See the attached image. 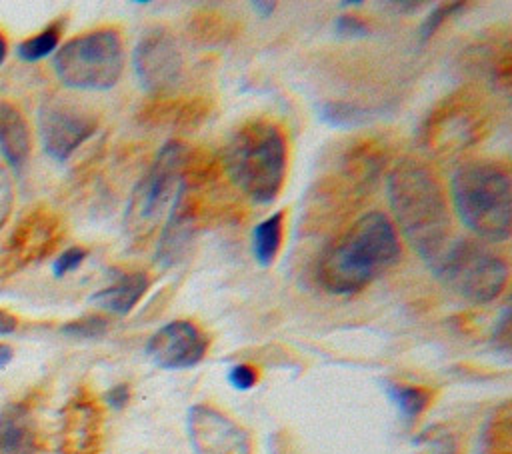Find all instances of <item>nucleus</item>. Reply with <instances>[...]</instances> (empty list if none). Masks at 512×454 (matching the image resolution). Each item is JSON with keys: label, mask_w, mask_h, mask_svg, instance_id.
<instances>
[{"label": "nucleus", "mask_w": 512, "mask_h": 454, "mask_svg": "<svg viewBox=\"0 0 512 454\" xmlns=\"http://www.w3.org/2000/svg\"><path fill=\"white\" fill-rule=\"evenodd\" d=\"M6 54H8V42H6V36L0 32V64L4 62Z\"/></svg>", "instance_id": "39"}, {"label": "nucleus", "mask_w": 512, "mask_h": 454, "mask_svg": "<svg viewBox=\"0 0 512 454\" xmlns=\"http://www.w3.org/2000/svg\"><path fill=\"white\" fill-rule=\"evenodd\" d=\"M18 326V320L14 314L6 312V310H0V336H6V334H12Z\"/></svg>", "instance_id": "35"}, {"label": "nucleus", "mask_w": 512, "mask_h": 454, "mask_svg": "<svg viewBox=\"0 0 512 454\" xmlns=\"http://www.w3.org/2000/svg\"><path fill=\"white\" fill-rule=\"evenodd\" d=\"M452 202L462 224L486 242L512 232V176L500 160L464 162L452 176Z\"/></svg>", "instance_id": "6"}, {"label": "nucleus", "mask_w": 512, "mask_h": 454, "mask_svg": "<svg viewBox=\"0 0 512 454\" xmlns=\"http://www.w3.org/2000/svg\"><path fill=\"white\" fill-rule=\"evenodd\" d=\"M494 124V108L476 86H462L440 98L418 130L420 144L434 156L460 154L482 142Z\"/></svg>", "instance_id": "7"}, {"label": "nucleus", "mask_w": 512, "mask_h": 454, "mask_svg": "<svg viewBox=\"0 0 512 454\" xmlns=\"http://www.w3.org/2000/svg\"><path fill=\"white\" fill-rule=\"evenodd\" d=\"M88 256V250L82 248V246H70L66 250H62L58 254V258L54 260V266H52V272L56 278H62L70 272H74L82 262L84 258Z\"/></svg>", "instance_id": "31"}, {"label": "nucleus", "mask_w": 512, "mask_h": 454, "mask_svg": "<svg viewBox=\"0 0 512 454\" xmlns=\"http://www.w3.org/2000/svg\"><path fill=\"white\" fill-rule=\"evenodd\" d=\"M386 192L396 226L432 268L452 242L444 186L424 162L402 158L388 174Z\"/></svg>", "instance_id": "2"}, {"label": "nucleus", "mask_w": 512, "mask_h": 454, "mask_svg": "<svg viewBox=\"0 0 512 454\" xmlns=\"http://www.w3.org/2000/svg\"><path fill=\"white\" fill-rule=\"evenodd\" d=\"M190 146L182 140H168L132 188L124 228L134 246L146 242L160 224L168 204L178 192Z\"/></svg>", "instance_id": "8"}, {"label": "nucleus", "mask_w": 512, "mask_h": 454, "mask_svg": "<svg viewBox=\"0 0 512 454\" xmlns=\"http://www.w3.org/2000/svg\"><path fill=\"white\" fill-rule=\"evenodd\" d=\"M386 392H388V398L400 410V414L408 420L418 418L428 408V404L432 402V392L424 386L386 382Z\"/></svg>", "instance_id": "23"}, {"label": "nucleus", "mask_w": 512, "mask_h": 454, "mask_svg": "<svg viewBox=\"0 0 512 454\" xmlns=\"http://www.w3.org/2000/svg\"><path fill=\"white\" fill-rule=\"evenodd\" d=\"M222 172L252 202L268 204L282 190L288 146L282 126L264 116L236 126L222 150Z\"/></svg>", "instance_id": "5"}, {"label": "nucleus", "mask_w": 512, "mask_h": 454, "mask_svg": "<svg viewBox=\"0 0 512 454\" xmlns=\"http://www.w3.org/2000/svg\"><path fill=\"white\" fill-rule=\"evenodd\" d=\"M454 294L470 302H490L500 296L508 280L506 260L478 240H454L430 268Z\"/></svg>", "instance_id": "10"}, {"label": "nucleus", "mask_w": 512, "mask_h": 454, "mask_svg": "<svg viewBox=\"0 0 512 454\" xmlns=\"http://www.w3.org/2000/svg\"><path fill=\"white\" fill-rule=\"evenodd\" d=\"M12 202H14V192H12V182L4 166L0 164V228L8 220L12 212Z\"/></svg>", "instance_id": "33"}, {"label": "nucleus", "mask_w": 512, "mask_h": 454, "mask_svg": "<svg viewBox=\"0 0 512 454\" xmlns=\"http://www.w3.org/2000/svg\"><path fill=\"white\" fill-rule=\"evenodd\" d=\"M62 28H64V20H56V22L48 24L42 32L22 40L18 44V56L26 62H38V60L50 56L58 48Z\"/></svg>", "instance_id": "24"}, {"label": "nucleus", "mask_w": 512, "mask_h": 454, "mask_svg": "<svg viewBox=\"0 0 512 454\" xmlns=\"http://www.w3.org/2000/svg\"><path fill=\"white\" fill-rule=\"evenodd\" d=\"M418 452L416 454H458V440L446 428H428L416 440Z\"/></svg>", "instance_id": "27"}, {"label": "nucleus", "mask_w": 512, "mask_h": 454, "mask_svg": "<svg viewBox=\"0 0 512 454\" xmlns=\"http://www.w3.org/2000/svg\"><path fill=\"white\" fill-rule=\"evenodd\" d=\"M386 164V148L374 138L350 142L318 174L302 202V228L322 234L342 224L376 186Z\"/></svg>", "instance_id": "3"}, {"label": "nucleus", "mask_w": 512, "mask_h": 454, "mask_svg": "<svg viewBox=\"0 0 512 454\" xmlns=\"http://www.w3.org/2000/svg\"><path fill=\"white\" fill-rule=\"evenodd\" d=\"M466 8H468L466 2H446V4H440L434 10H430V14L424 18V22L420 24V30H418L420 42L426 44L448 18L464 12Z\"/></svg>", "instance_id": "28"}, {"label": "nucleus", "mask_w": 512, "mask_h": 454, "mask_svg": "<svg viewBox=\"0 0 512 454\" xmlns=\"http://www.w3.org/2000/svg\"><path fill=\"white\" fill-rule=\"evenodd\" d=\"M212 104L204 96H152L136 114L138 124L148 128H166L190 132L210 116Z\"/></svg>", "instance_id": "16"}, {"label": "nucleus", "mask_w": 512, "mask_h": 454, "mask_svg": "<svg viewBox=\"0 0 512 454\" xmlns=\"http://www.w3.org/2000/svg\"><path fill=\"white\" fill-rule=\"evenodd\" d=\"M186 30L198 46H222L238 38L242 22L220 8H200L190 16Z\"/></svg>", "instance_id": "18"}, {"label": "nucleus", "mask_w": 512, "mask_h": 454, "mask_svg": "<svg viewBox=\"0 0 512 454\" xmlns=\"http://www.w3.org/2000/svg\"><path fill=\"white\" fill-rule=\"evenodd\" d=\"M136 76L152 96L170 94L180 82L184 58L174 36L164 28L148 30L132 54Z\"/></svg>", "instance_id": "13"}, {"label": "nucleus", "mask_w": 512, "mask_h": 454, "mask_svg": "<svg viewBox=\"0 0 512 454\" xmlns=\"http://www.w3.org/2000/svg\"><path fill=\"white\" fill-rule=\"evenodd\" d=\"M282 230H284V212H274L266 220L258 222L252 232V252L256 262L266 268L270 266L282 246Z\"/></svg>", "instance_id": "22"}, {"label": "nucleus", "mask_w": 512, "mask_h": 454, "mask_svg": "<svg viewBox=\"0 0 512 454\" xmlns=\"http://www.w3.org/2000/svg\"><path fill=\"white\" fill-rule=\"evenodd\" d=\"M384 6H392V8H398L396 12L410 14V12L418 10L422 6V2H384Z\"/></svg>", "instance_id": "36"}, {"label": "nucleus", "mask_w": 512, "mask_h": 454, "mask_svg": "<svg viewBox=\"0 0 512 454\" xmlns=\"http://www.w3.org/2000/svg\"><path fill=\"white\" fill-rule=\"evenodd\" d=\"M0 454H36V430L22 404L0 410Z\"/></svg>", "instance_id": "20"}, {"label": "nucleus", "mask_w": 512, "mask_h": 454, "mask_svg": "<svg viewBox=\"0 0 512 454\" xmlns=\"http://www.w3.org/2000/svg\"><path fill=\"white\" fill-rule=\"evenodd\" d=\"M222 174L220 162L210 152L190 148L178 192L160 232L158 262L164 266L180 262L202 230L236 214V204L222 186Z\"/></svg>", "instance_id": "1"}, {"label": "nucleus", "mask_w": 512, "mask_h": 454, "mask_svg": "<svg viewBox=\"0 0 512 454\" xmlns=\"http://www.w3.org/2000/svg\"><path fill=\"white\" fill-rule=\"evenodd\" d=\"M98 128V116L88 106L64 98L50 96L38 112V132L44 152L64 162L70 158Z\"/></svg>", "instance_id": "11"}, {"label": "nucleus", "mask_w": 512, "mask_h": 454, "mask_svg": "<svg viewBox=\"0 0 512 454\" xmlns=\"http://www.w3.org/2000/svg\"><path fill=\"white\" fill-rule=\"evenodd\" d=\"M106 328H108V320L98 314H92V316H82L78 320L64 324L62 332L74 338H98L106 332Z\"/></svg>", "instance_id": "29"}, {"label": "nucleus", "mask_w": 512, "mask_h": 454, "mask_svg": "<svg viewBox=\"0 0 512 454\" xmlns=\"http://www.w3.org/2000/svg\"><path fill=\"white\" fill-rule=\"evenodd\" d=\"M360 4H362L360 0H352V2H340V6H352V8H354V6H360Z\"/></svg>", "instance_id": "40"}, {"label": "nucleus", "mask_w": 512, "mask_h": 454, "mask_svg": "<svg viewBox=\"0 0 512 454\" xmlns=\"http://www.w3.org/2000/svg\"><path fill=\"white\" fill-rule=\"evenodd\" d=\"M128 398H130V388L126 384H116L106 392V402L116 410H120L128 402Z\"/></svg>", "instance_id": "34"}, {"label": "nucleus", "mask_w": 512, "mask_h": 454, "mask_svg": "<svg viewBox=\"0 0 512 454\" xmlns=\"http://www.w3.org/2000/svg\"><path fill=\"white\" fill-rule=\"evenodd\" d=\"M250 6L254 8V12H258L260 16H270L276 8V2H250Z\"/></svg>", "instance_id": "37"}, {"label": "nucleus", "mask_w": 512, "mask_h": 454, "mask_svg": "<svg viewBox=\"0 0 512 454\" xmlns=\"http://www.w3.org/2000/svg\"><path fill=\"white\" fill-rule=\"evenodd\" d=\"M12 348L8 346V344H4V342H0V368H4L10 360H12Z\"/></svg>", "instance_id": "38"}, {"label": "nucleus", "mask_w": 512, "mask_h": 454, "mask_svg": "<svg viewBox=\"0 0 512 454\" xmlns=\"http://www.w3.org/2000/svg\"><path fill=\"white\" fill-rule=\"evenodd\" d=\"M228 382L236 390H242V392L250 390L258 382V370L254 366H250V364H236L228 372Z\"/></svg>", "instance_id": "32"}, {"label": "nucleus", "mask_w": 512, "mask_h": 454, "mask_svg": "<svg viewBox=\"0 0 512 454\" xmlns=\"http://www.w3.org/2000/svg\"><path fill=\"white\" fill-rule=\"evenodd\" d=\"M60 82L76 90H108L124 70L122 36L114 28H96L70 38L54 56Z\"/></svg>", "instance_id": "9"}, {"label": "nucleus", "mask_w": 512, "mask_h": 454, "mask_svg": "<svg viewBox=\"0 0 512 454\" xmlns=\"http://www.w3.org/2000/svg\"><path fill=\"white\" fill-rule=\"evenodd\" d=\"M486 454H510V412L502 406L490 418L484 432Z\"/></svg>", "instance_id": "26"}, {"label": "nucleus", "mask_w": 512, "mask_h": 454, "mask_svg": "<svg viewBox=\"0 0 512 454\" xmlns=\"http://www.w3.org/2000/svg\"><path fill=\"white\" fill-rule=\"evenodd\" d=\"M30 146V128L22 112L10 102H0V154L4 160L18 170L30 154Z\"/></svg>", "instance_id": "19"}, {"label": "nucleus", "mask_w": 512, "mask_h": 454, "mask_svg": "<svg viewBox=\"0 0 512 454\" xmlns=\"http://www.w3.org/2000/svg\"><path fill=\"white\" fill-rule=\"evenodd\" d=\"M334 32L338 38H346V40H358V38H366L370 36V26L366 20H362L356 14H340L334 20Z\"/></svg>", "instance_id": "30"}, {"label": "nucleus", "mask_w": 512, "mask_h": 454, "mask_svg": "<svg viewBox=\"0 0 512 454\" xmlns=\"http://www.w3.org/2000/svg\"><path fill=\"white\" fill-rule=\"evenodd\" d=\"M100 436V412L94 402L78 398L70 404L64 422V438L74 454H92Z\"/></svg>", "instance_id": "17"}, {"label": "nucleus", "mask_w": 512, "mask_h": 454, "mask_svg": "<svg viewBox=\"0 0 512 454\" xmlns=\"http://www.w3.org/2000/svg\"><path fill=\"white\" fill-rule=\"evenodd\" d=\"M186 426L194 454H252L250 434L214 406H192Z\"/></svg>", "instance_id": "14"}, {"label": "nucleus", "mask_w": 512, "mask_h": 454, "mask_svg": "<svg viewBox=\"0 0 512 454\" xmlns=\"http://www.w3.org/2000/svg\"><path fill=\"white\" fill-rule=\"evenodd\" d=\"M318 116L328 126L352 128L370 120L372 112L368 108L350 104V102H322L318 106Z\"/></svg>", "instance_id": "25"}, {"label": "nucleus", "mask_w": 512, "mask_h": 454, "mask_svg": "<svg viewBox=\"0 0 512 454\" xmlns=\"http://www.w3.org/2000/svg\"><path fill=\"white\" fill-rule=\"evenodd\" d=\"M148 284L150 278L146 272H130L120 276L114 284L98 290L90 298V302L106 312L122 316L128 314L138 304L142 294L148 290Z\"/></svg>", "instance_id": "21"}, {"label": "nucleus", "mask_w": 512, "mask_h": 454, "mask_svg": "<svg viewBox=\"0 0 512 454\" xmlns=\"http://www.w3.org/2000/svg\"><path fill=\"white\" fill-rule=\"evenodd\" d=\"M62 238V218L48 206H36L14 226L0 262V270H4L6 276L14 270L42 262L58 248Z\"/></svg>", "instance_id": "12"}, {"label": "nucleus", "mask_w": 512, "mask_h": 454, "mask_svg": "<svg viewBox=\"0 0 512 454\" xmlns=\"http://www.w3.org/2000/svg\"><path fill=\"white\" fill-rule=\"evenodd\" d=\"M208 350L206 334L190 320H172L146 342V356L164 370L196 366Z\"/></svg>", "instance_id": "15"}, {"label": "nucleus", "mask_w": 512, "mask_h": 454, "mask_svg": "<svg viewBox=\"0 0 512 454\" xmlns=\"http://www.w3.org/2000/svg\"><path fill=\"white\" fill-rule=\"evenodd\" d=\"M402 254L394 222L378 210L356 218L320 254L316 280L328 294L350 296L366 288Z\"/></svg>", "instance_id": "4"}]
</instances>
